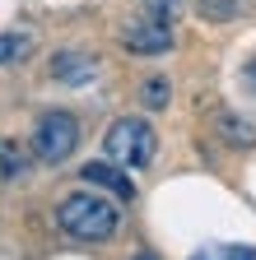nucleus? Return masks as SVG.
<instances>
[{
    "instance_id": "20e7f679",
    "label": "nucleus",
    "mask_w": 256,
    "mask_h": 260,
    "mask_svg": "<svg viewBox=\"0 0 256 260\" xmlns=\"http://www.w3.org/2000/svg\"><path fill=\"white\" fill-rule=\"evenodd\" d=\"M121 47L126 51H135V56H158V51H168L173 47V23H158V19H131L121 28Z\"/></svg>"
},
{
    "instance_id": "2eb2a0df",
    "label": "nucleus",
    "mask_w": 256,
    "mask_h": 260,
    "mask_svg": "<svg viewBox=\"0 0 256 260\" xmlns=\"http://www.w3.org/2000/svg\"><path fill=\"white\" fill-rule=\"evenodd\" d=\"M140 260H154V255H140Z\"/></svg>"
},
{
    "instance_id": "39448f33",
    "label": "nucleus",
    "mask_w": 256,
    "mask_h": 260,
    "mask_svg": "<svg viewBox=\"0 0 256 260\" xmlns=\"http://www.w3.org/2000/svg\"><path fill=\"white\" fill-rule=\"evenodd\" d=\"M79 177H84V186H93V190H107L112 200H135V186H131V177H126L117 162H84Z\"/></svg>"
},
{
    "instance_id": "1a4fd4ad",
    "label": "nucleus",
    "mask_w": 256,
    "mask_h": 260,
    "mask_svg": "<svg viewBox=\"0 0 256 260\" xmlns=\"http://www.w3.org/2000/svg\"><path fill=\"white\" fill-rule=\"evenodd\" d=\"M23 172H28V153H23L14 140L0 135V177H5V181H19Z\"/></svg>"
},
{
    "instance_id": "7ed1b4c3",
    "label": "nucleus",
    "mask_w": 256,
    "mask_h": 260,
    "mask_svg": "<svg viewBox=\"0 0 256 260\" xmlns=\"http://www.w3.org/2000/svg\"><path fill=\"white\" fill-rule=\"evenodd\" d=\"M79 149V121L70 112H42L38 125H33V158L56 168V162H66L70 153Z\"/></svg>"
},
{
    "instance_id": "4468645a",
    "label": "nucleus",
    "mask_w": 256,
    "mask_h": 260,
    "mask_svg": "<svg viewBox=\"0 0 256 260\" xmlns=\"http://www.w3.org/2000/svg\"><path fill=\"white\" fill-rule=\"evenodd\" d=\"M247 79H251V84H256V60H251V70H247Z\"/></svg>"
},
{
    "instance_id": "9b49d317",
    "label": "nucleus",
    "mask_w": 256,
    "mask_h": 260,
    "mask_svg": "<svg viewBox=\"0 0 256 260\" xmlns=\"http://www.w3.org/2000/svg\"><path fill=\"white\" fill-rule=\"evenodd\" d=\"M140 103H145L149 112H163V107L173 103V84H168L163 75H154V79H145V84H140Z\"/></svg>"
},
{
    "instance_id": "423d86ee",
    "label": "nucleus",
    "mask_w": 256,
    "mask_h": 260,
    "mask_svg": "<svg viewBox=\"0 0 256 260\" xmlns=\"http://www.w3.org/2000/svg\"><path fill=\"white\" fill-rule=\"evenodd\" d=\"M51 75L61 84H89L93 75H98V60H93L89 51H56L51 56Z\"/></svg>"
},
{
    "instance_id": "0eeeda50",
    "label": "nucleus",
    "mask_w": 256,
    "mask_h": 260,
    "mask_svg": "<svg viewBox=\"0 0 256 260\" xmlns=\"http://www.w3.org/2000/svg\"><path fill=\"white\" fill-rule=\"evenodd\" d=\"M219 135L229 140L233 149H251V144H256V125H251L247 116H233V112H223V116H219Z\"/></svg>"
},
{
    "instance_id": "9d476101",
    "label": "nucleus",
    "mask_w": 256,
    "mask_h": 260,
    "mask_svg": "<svg viewBox=\"0 0 256 260\" xmlns=\"http://www.w3.org/2000/svg\"><path fill=\"white\" fill-rule=\"evenodd\" d=\"M196 10H201V19H210V23H229V19H238V14L247 10V0H196Z\"/></svg>"
},
{
    "instance_id": "ddd939ff",
    "label": "nucleus",
    "mask_w": 256,
    "mask_h": 260,
    "mask_svg": "<svg viewBox=\"0 0 256 260\" xmlns=\"http://www.w3.org/2000/svg\"><path fill=\"white\" fill-rule=\"evenodd\" d=\"M177 10H182V0H145V14L158 19V23H173Z\"/></svg>"
},
{
    "instance_id": "f8f14e48",
    "label": "nucleus",
    "mask_w": 256,
    "mask_h": 260,
    "mask_svg": "<svg viewBox=\"0 0 256 260\" xmlns=\"http://www.w3.org/2000/svg\"><path fill=\"white\" fill-rule=\"evenodd\" d=\"M191 260H256V246H201Z\"/></svg>"
},
{
    "instance_id": "f03ea898",
    "label": "nucleus",
    "mask_w": 256,
    "mask_h": 260,
    "mask_svg": "<svg viewBox=\"0 0 256 260\" xmlns=\"http://www.w3.org/2000/svg\"><path fill=\"white\" fill-rule=\"evenodd\" d=\"M154 149H158V140H154V125L145 116H117L107 125V135H103L107 162H117V168H126V172L149 168V162H154Z\"/></svg>"
},
{
    "instance_id": "f257e3e1",
    "label": "nucleus",
    "mask_w": 256,
    "mask_h": 260,
    "mask_svg": "<svg viewBox=\"0 0 256 260\" xmlns=\"http://www.w3.org/2000/svg\"><path fill=\"white\" fill-rule=\"evenodd\" d=\"M56 223H61V233L75 237V242H107L121 228V209H117L112 195L84 186V190H70L66 200L56 205Z\"/></svg>"
},
{
    "instance_id": "6e6552de",
    "label": "nucleus",
    "mask_w": 256,
    "mask_h": 260,
    "mask_svg": "<svg viewBox=\"0 0 256 260\" xmlns=\"http://www.w3.org/2000/svg\"><path fill=\"white\" fill-rule=\"evenodd\" d=\"M33 32H0V65H19L33 56Z\"/></svg>"
}]
</instances>
